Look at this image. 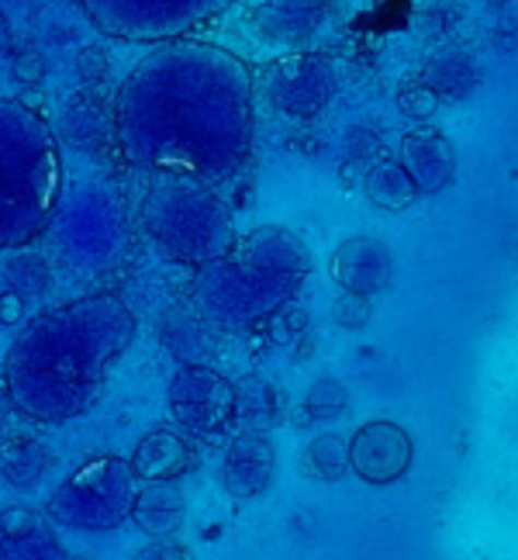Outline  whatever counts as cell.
Listing matches in <instances>:
<instances>
[{
	"mask_svg": "<svg viewBox=\"0 0 518 560\" xmlns=\"http://www.w3.org/2000/svg\"><path fill=\"white\" fill-rule=\"evenodd\" d=\"M111 104L118 153L142 174L225 184L252 156L256 73L214 42H156Z\"/></svg>",
	"mask_w": 518,
	"mask_h": 560,
	"instance_id": "1",
	"label": "cell"
},
{
	"mask_svg": "<svg viewBox=\"0 0 518 560\" xmlns=\"http://www.w3.org/2000/svg\"><path fill=\"white\" fill-rule=\"evenodd\" d=\"M136 336L139 318L118 294L86 291L21 326L0 377L21 416L70 422L94 412Z\"/></svg>",
	"mask_w": 518,
	"mask_h": 560,
	"instance_id": "2",
	"label": "cell"
},
{
	"mask_svg": "<svg viewBox=\"0 0 518 560\" xmlns=\"http://www.w3.org/2000/svg\"><path fill=\"white\" fill-rule=\"evenodd\" d=\"M315 267L308 243L287 225H259L193 270L190 305L219 332H246L284 312Z\"/></svg>",
	"mask_w": 518,
	"mask_h": 560,
	"instance_id": "3",
	"label": "cell"
},
{
	"mask_svg": "<svg viewBox=\"0 0 518 560\" xmlns=\"http://www.w3.org/2000/svg\"><path fill=\"white\" fill-rule=\"evenodd\" d=\"M139 235V219L125 194L107 180H86L62 187L52 222L38 243L59 280L91 288L121 277L136 264Z\"/></svg>",
	"mask_w": 518,
	"mask_h": 560,
	"instance_id": "4",
	"label": "cell"
},
{
	"mask_svg": "<svg viewBox=\"0 0 518 560\" xmlns=\"http://www.w3.org/2000/svg\"><path fill=\"white\" fill-rule=\"evenodd\" d=\"M62 187L56 128L32 104L0 97V253L42 240Z\"/></svg>",
	"mask_w": 518,
	"mask_h": 560,
	"instance_id": "5",
	"label": "cell"
},
{
	"mask_svg": "<svg viewBox=\"0 0 518 560\" xmlns=\"http://www.w3.org/2000/svg\"><path fill=\"white\" fill-rule=\"evenodd\" d=\"M136 219L142 240L153 243L160 256L193 270L219 260L239 240L232 205L222 198L219 184L193 177L153 174Z\"/></svg>",
	"mask_w": 518,
	"mask_h": 560,
	"instance_id": "6",
	"label": "cell"
},
{
	"mask_svg": "<svg viewBox=\"0 0 518 560\" xmlns=\"http://www.w3.org/2000/svg\"><path fill=\"white\" fill-rule=\"evenodd\" d=\"M139 494V474L132 460L101 454L83 460L76 470L59 481L49 499L46 515L56 526L86 529V533H107L132 520V505Z\"/></svg>",
	"mask_w": 518,
	"mask_h": 560,
	"instance_id": "7",
	"label": "cell"
},
{
	"mask_svg": "<svg viewBox=\"0 0 518 560\" xmlns=\"http://www.w3.org/2000/svg\"><path fill=\"white\" fill-rule=\"evenodd\" d=\"M91 25L121 42H169L208 25L239 0H73Z\"/></svg>",
	"mask_w": 518,
	"mask_h": 560,
	"instance_id": "8",
	"label": "cell"
},
{
	"mask_svg": "<svg viewBox=\"0 0 518 560\" xmlns=\"http://www.w3.org/2000/svg\"><path fill=\"white\" fill-rule=\"evenodd\" d=\"M256 94L291 121H311L326 115L339 94V67L335 59L315 49L280 52L256 77Z\"/></svg>",
	"mask_w": 518,
	"mask_h": 560,
	"instance_id": "9",
	"label": "cell"
},
{
	"mask_svg": "<svg viewBox=\"0 0 518 560\" xmlns=\"http://www.w3.org/2000/svg\"><path fill=\"white\" fill-rule=\"evenodd\" d=\"M166 405L173 425L193 443H211L225 436V429L239 419L235 384L208 368V363H180V371L169 381Z\"/></svg>",
	"mask_w": 518,
	"mask_h": 560,
	"instance_id": "10",
	"label": "cell"
},
{
	"mask_svg": "<svg viewBox=\"0 0 518 560\" xmlns=\"http://www.w3.org/2000/svg\"><path fill=\"white\" fill-rule=\"evenodd\" d=\"M332 18V0H252L249 32L276 52L308 49Z\"/></svg>",
	"mask_w": 518,
	"mask_h": 560,
	"instance_id": "11",
	"label": "cell"
},
{
	"mask_svg": "<svg viewBox=\"0 0 518 560\" xmlns=\"http://www.w3.org/2000/svg\"><path fill=\"white\" fill-rule=\"evenodd\" d=\"M415 457V443L398 422H366L350 440V467L366 485H395Z\"/></svg>",
	"mask_w": 518,
	"mask_h": 560,
	"instance_id": "12",
	"label": "cell"
},
{
	"mask_svg": "<svg viewBox=\"0 0 518 560\" xmlns=\"http://www.w3.org/2000/svg\"><path fill=\"white\" fill-rule=\"evenodd\" d=\"M273 474H276V446L267 436V429L246 425L243 433L232 436L219 467V481L232 499H259L263 491H270Z\"/></svg>",
	"mask_w": 518,
	"mask_h": 560,
	"instance_id": "13",
	"label": "cell"
},
{
	"mask_svg": "<svg viewBox=\"0 0 518 560\" xmlns=\"http://www.w3.org/2000/svg\"><path fill=\"white\" fill-rule=\"evenodd\" d=\"M332 280L350 294L374 298L391 284V249H387L374 235H350L342 240L329 260Z\"/></svg>",
	"mask_w": 518,
	"mask_h": 560,
	"instance_id": "14",
	"label": "cell"
},
{
	"mask_svg": "<svg viewBox=\"0 0 518 560\" xmlns=\"http://www.w3.org/2000/svg\"><path fill=\"white\" fill-rule=\"evenodd\" d=\"M153 332L160 347L177 363H208L219 350V329L190 305H169L156 315Z\"/></svg>",
	"mask_w": 518,
	"mask_h": 560,
	"instance_id": "15",
	"label": "cell"
},
{
	"mask_svg": "<svg viewBox=\"0 0 518 560\" xmlns=\"http://www.w3.org/2000/svg\"><path fill=\"white\" fill-rule=\"evenodd\" d=\"M132 467L139 481H180L184 474L198 470V450L180 429H149L132 450Z\"/></svg>",
	"mask_w": 518,
	"mask_h": 560,
	"instance_id": "16",
	"label": "cell"
},
{
	"mask_svg": "<svg viewBox=\"0 0 518 560\" xmlns=\"http://www.w3.org/2000/svg\"><path fill=\"white\" fill-rule=\"evenodd\" d=\"M59 142L67 139L80 153L97 156L107 142L118 145V132H115V104H101L86 94L70 97L59 107V121L52 125Z\"/></svg>",
	"mask_w": 518,
	"mask_h": 560,
	"instance_id": "17",
	"label": "cell"
},
{
	"mask_svg": "<svg viewBox=\"0 0 518 560\" xmlns=\"http://www.w3.org/2000/svg\"><path fill=\"white\" fill-rule=\"evenodd\" d=\"M132 523L149 540H156V536H177L180 526L187 523L184 488L177 481H142L132 505Z\"/></svg>",
	"mask_w": 518,
	"mask_h": 560,
	"instance_id": "18",
	"label": "cell"
},
{
	"mask_svg": "<svg viewBox=\"0 0 518 560\" xmlns=\"http://www.w3.org/2000/svg\"><path fill=\"white\" fill-rule=\"evenodd\" d=\"M401 166L412 174L419 194H439L457 174V156L439 132H412L401 142Z\"/></svg>",
	"mask_w": 518,
	"mask_h": 560,
	"instance_id": "19",
	"label": "cell"
},
{
	"mask_svg": "<svg viewBox=\"0 0 518 560\" xmlns=\"http://www.w3.org/2000/svg\"><path fill=\"white\" fill-rule=\"evenodd\" d=\"M49 467H52V450L35 433L11 429V433L0 440V478H4L11 488H17V491L42 488Z\"/></svg>",
	"mask_w": 518,
	"mask_h": 560,
	"instance_id": "20",
	"label": "cell"
},
{
	"mask_svg": "<svg viewBox=\"0 0 518 560\" xmlns=\"http://www.w3.org/2000/svg\"><path fill=\"white\" fill-rule=\"evenodd\" d=\"M0 267H4V280L14 294H21L25 301H42L56 291V270L49 264V256L42 246L28 243V246H14L0 253Z\"/></svg>",
	"mask_w": 518,
	"mask_h": 560,
	"instance_id": "21",
	"label": "cell"
},
{
	"mask_svg": "<svg viewBox=\"0 0 518 560\" xmlns=\"http://www.w3.org/2000/svg\"><path fill=\"white\" fill-rule=\"evenodd\" d=\"M473 83H478V70H473L470 56H463V52H443L432 59L422 73V88L428 97H436V104L467 97Z\"/></svg>",
	"mask_w": 518,
	"mask_h": 560,
	"instance_id": "22",
	"label": "cell"
},
{
	"mask_svg": "<svg viewBox=\"0 0 518 560\" xmlns=\"http://www.w3.org/2000/svg\"><path fill=\"white\" fill-rule=\"evenodd\" d=\"M363 187H366V198L384 211H404L419 198V187H415L412 174L401 166V160L398 163H377L370 174H366Z\"/></svg>",
	"mask_w": 518,
	"mask_h": 560,
	"instance_id": "23",
	"label": "cell"
},
{
	"mask_svg": "<svg viewBox=\"0 0 518 560\" xmlns=\"http://www.w3.org/2000/svg\"><path fill=\"white\" fill-rule=\"evenodd\" d=\"M301 470L315 481H339L350 470V440L339 433L315 436L301 457Z\"/></svg>",
	"mask_w": 518,
	"mask_h": 560,
	"instance_id": "24",
	"label": "cell"
},
{
	"mask_svg": "<svg viewBox=\"0 0 518 560\" xmlns=\"http://www.w3.org/2000/svg\"><path fill=\"white\" fill-rule=\"evenodd\" d=\"M235 401H239V419L252 429H267L276 419V392L259 377H246L235 387Z\"/></svg>",
	"mask_w": 518,
	"mask_h": 560,
	"instance_id": "25",
	"label": "cell"
},
{
	"mask_svg": "<svg viewBox=\"0 0 518 560\" xmlns=\"http://www.w3.org/2000/svg\"><path fill=\"white\" fill-rule=\"evenodd\" d=\"M345 405H350V392H345V384L335 381V377H318L308 395H305V408L308 416L318 419V422H332L345 412Z\"/></svg>",
	"mask_w": 518,
	"mask_h": 560,
	"instance_id": "26",
	"label": "cell"
},
{
	"mask_svg": "<svg viewBox=\"0 0 518 560\" xmlns=\"http://www.w3.org/2000/svg\"><path fill=\"white\" fill-rule=\"evenodd\" d=\"M0 557H38V560H59V557H70L67 553V547H62L56 536L42 526V529H35L32 536H25V540H14V544H0Z\"/></svg>",
	"mask_w": 518,
	"mask_h": 560,
	"instance_id": "27",
	"label": "cell"
},
{
	"mask_svg": "<svg viewBox=\"0 0 518 560\" xmlns=\"http://www.w3.org/2000/svg\"><path fill=\"white\" fill-rule=\"evenodd\" d=\"M46 526V520L28 509V505H8L0 512V544H14V540H25L35 529Z\"/></svg>",
	"mask_w": 518,
	"mask_h": 560,
	"instance_id": "28",
	"label": "cell"
},
{
	"mask_svg": "<svg viewBox=\"0 0 518 560\" xmlns=\"http://www.w3.org/2000/svg\"><path fill=\"white\" fill-rule=\"evenodd\" d=\"M366 301H370V298L342 291L339 305H335V322H339V326H345V329H363L366 318H370V305H366Z\"/></svg>",
	"mask_w": 518,
	"mask_h": 560,
	"instance_id": "29",
	"label": "cell"
},
{
	"mask_svg": "<svg viewBox=\"0 0 518 560\" xmlns=\"http://www.w3.org/2000/svg\"><path fill=\"white\" fill-rule=\"evenodd\" d=\"M14 416H17V405H14V398L8 392L4 377H0V440H4L11 429H14Z\"/></svg>",
	"mask_w": 518,
	"mask_h": 560,
	"instance_id": "30",
	"label": "cell"
},
{
	"mask_svg": "<svg viewBox=\"0 0 518 560\" xmlns=\"http://www.w3.org/2000/svg\"><path fill=\"white\" fill-rule=\"evenodd\" d=\"M136 557H190V550H184L180 544H173L169 536H156V540L149 547H142Z\"/></svg>",
	"mask_w": 518,
	"mask_h": 560,
	"instance_id": "31",
	"label": "cell"
},
{
	"mask_svg": "<svg viewBox=\"0 0 518 560\" xmlns=\"http://www.w3.org/2000/svg\"><path fill=\"white\" fill-rule=\"evenodd\" d=\"M21 308H25V298L21 294H14L11 288H8V294H0V322H17L21 318Z\"/></svg>",
	"mask_w": 518,
	"mask_h": 560,
	"instance_id": "32",
	"label": "cell"
},
{
	"mask_svg": "<svg viewBox=\"0 0 518 560\" xmlns=\"http://www.w3.org/2000/svg\"><path fill=\"white\" fill-rule=\"evenodd\" d=\"M11 42H14V35H11V25H8V18L0 14V56H4V52L11 49Z\"/></svg>",
	"mask_w": 518,
	"mask_h": 560,
	"instance_id": "33",
	"label": "cell"
}]
</instances>
